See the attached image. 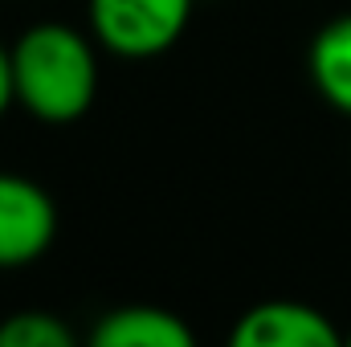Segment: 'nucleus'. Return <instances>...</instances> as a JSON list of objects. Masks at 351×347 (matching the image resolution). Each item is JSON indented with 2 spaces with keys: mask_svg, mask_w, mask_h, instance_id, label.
Wrapping results in <instances>:
<instances>
[{
  "mask_svg": "<svg viewBox=\"0 0 351 347\" xmlns=\"http://www.w3.org/2000/svg\"><path fill=\"white\" fill-rule=\"evenodd\" d=\"M16 102V86H12V49L0 41V119H4V110Z\"/></svg>",
  "mask_w": 351,
  "mask_h": 347,
  "instance_id": "6e6552de",
  "label": "nucleus"
},
{
  "mask_svg": "<svg viewBox=\"0 0 351 347\" xmlns=\"http://www.w3.org/2000/svg\"><path fill=\"white\" fill-rule=\"evenodd\" d=\"M196 0H86L90 37L123 62L168 53L184 37Z\"/></svg>",
  "mask_w": 351,
  "mask_h": 347,
  "instance_id": "f03ea898",
  "label": "nucleus"
},
{
  "mask_svg": "<svg viewBox=\"0 0 351 347\" xmlns=\"http://www.w3.org/2000/svg\"><path fill=\"white\" fill-rule=\"evenodd\" d=\"M233 347H331L339 344V327L311 302H294V298H269L250 307L233 331Z\"/></svg>",
  "mask_w": 351,
  "mask_h": 347,
  "instance_id": "20e7f679",
  "label": "nucleus"
},
{
  "mask_svg": "<svg viewBox=\"0 0 351 347\" xmlns=\"http://www.w3.org/2000/svg\"><path fill=\"white\" fill-rule=\"evenodd\" d=\"M348 344H351V331H348Z\"/></svg>",
  "mask_w": 351,
  "mask_h": 347,
  "instance_id": "1a4fd4ad",
  "label": "nucleus"
},
{
  "mask_svg": "<svg viewBox=\"0 0 351 347\" xmlns=\"http://www.w3.org/2000/svg\"><path fill=\"white\" fill-rule=\"evenodd\" d=\"M98 41L66 21H41L12 41L16 106L37 123H78L98 94Z\"/></svg>",
  "mask_w": 351,
  "mask_h": 347,
  "instance_id": "f257e3e1",
  "label": "nucleus"
},
{
  "mask_svg": "<svg viewBox=\"0 0 351 347\" xmlns=\"http://www.w3.org/2000/svg\"><path fill=\"white\" fill-rule=\"evenodd\" d=\"M58 237L53 196L21 172H0V270L45 258Z\"/></svg>",
  "mask_w": 351,
  "mask_h": 347,
  "instance_id": "7ed1b4c3",
  "label": "nucleus"
},
{
  "mask_svg": "<svg viewBox=\"0 0 351 347\" xmlns=\"http://www.w3.org/2000/svg\"><path fill=\"white\" fill-rule=\"evenodd\" d=\"M74 331L49 311H16L0 323V347H70Z\"/></svg>",
  "mask_w": 351,
  "mask_h": 347,
  "instance_id": "0eeeda50",
  "label": "nucleus"
},
{
  "mask_svg": "<svg viewBox=\"0 0 351 347\" xmlns=\"http://www.w3.org/2000/svg\"><path fill=\"white\" fill-rule=\"evenodd\" d=\"M90 344L94 347H192L196 335L168 307L131 302V307L102 311L94 331H90Z\"/></svg>",
  "mask_w": 351,
  "mask_h": 347,
  "instance_id": "39448f33",
  "label": "nucleus"
},
{
  "mask_svg": "<svg viewBox=\"0 0 351 347\" xmlns=\"http://www.w3.org/2000/svg\"><path fill=\"white\" fill-rule=\"evenodd\" d=\"M306 70H311L315 90L335 110L351 115V12L331 16L315 33L311 53H306Z\"/></svg>",
  "mask_w": 351,
  "mask_h": 347,
  "instance_id": "423d86ee",
  "label": "nucleus"
}]
</instances>
